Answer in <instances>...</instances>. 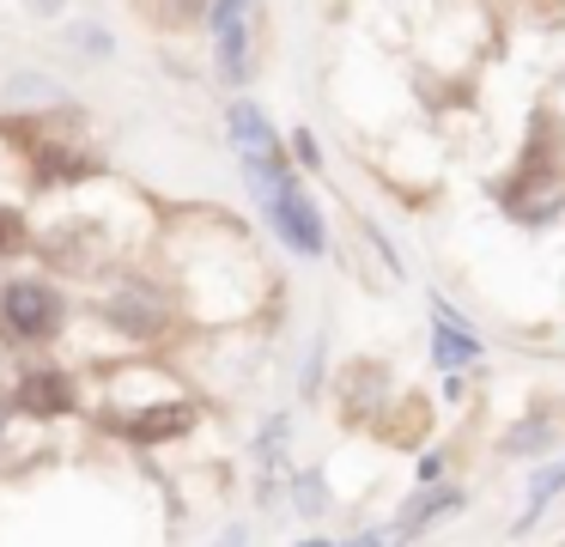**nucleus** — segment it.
I'll return each instance as SVG.
<instances>
[{"label": "nucleus", "instance_id": "nucleus-10", "mask_svg": "<svg viewBox=\"0 0 565 547\" xmlns=\"http://www.w3.org/2000/svg\"><path fill=\"white\" fill-rule=\"evenodd\" d=\"M541 444H547V420H541V413H535L529 425H516L511 438H504V450H511V456H523V450H541Z\"/></svg>", "mask_w": 565, "mask_h": 547}, {"label": "nucleus", "instance_id": "nucleus-6", "mask_svg": "<svg viewBox=\"0 0 565 547\" xmlns=\"http://www.w3.org/2000/svg\"><path fill=\"white\" fill-rule=\"evenodd\" d=\"M189 425H195V408L171 401V408H147V413H135V420H122V432L135 438V444H164V438H183Z\"/></svg>", "mask_w": 565, "mask_h": 547}, {"label": "nucleus", "instance_id": "nucleus-3", "mask_svg": "<svg viewBox=\"0 0 565 547\" xmlns=\"http://www.w3.org/2000/svg\"><path fill=\"white\" fill-rule=\"evenodd\" d=\"M0 311H7V323H13L19 335H55V328H62V298H55L50 286H38V280L7 286Z\"/></svg>", "mask_w": 565, "mask_h": 547}, {"label": "nucleus", "instance_id": "nucleus-2", "mask_svg": "<svg viewBox=\"0 0 565 547\" xmlns=\"http://www.w3.org/2000/svg\"><path fill=\"white\" fill-rule=\"evenodd\" d=\"M232 140H237V152H244L249 182H256V177H274V170H286L280 140H274L268 116H262L256 104H232Z\"/></svg>", "mask_w": 565, "mask_h": 547}, {"label": "nucleus", "instance_id": "nucleus-13", "mask_svg": "<svg viewBox=\"0 0 565 547\" xmlns=\"http://www.w3.org/2000/svg\"><path fill=\"white\" fill-rule=\"evenodd\" d=\"M189 12H201V0H164V7H159V19H189Z\"/></svg>", "mask_w": 565, "mask_h": 547}, {"label": "nucleus", "instance_id": "nucleus-11", "mask_svg": "<svg viewBox=\"0 0 565 547\" xmlns=\"http://www.w3.org/2000/svg\"><path fill=\"white\" fill-rule=\"evenodd\" d=\"M116 316H122V328H128V335H152V328H159V316H152L147 304H135V298H122V304H116Z\"/></svg>", "mask_w": 565, "mask_h": 547}, {"label": "nucleus", "instance_id": "nucleus-4", "mask_svg": "<svg viewBox=\"0 0 565 547\" xmlns=\"http://www.w3.org/2000/svg\"><path fill=\"white\" fill-rule=\"evenodd\" d=\"M450 511H462V493H456V486H431V493L407 498V511H402V523L390 529V541H414L419 529H431V523L450 517Z\"/></svg>", "mask_w": 565, "mask_h": 547}, {"label": "nucleus", "instance_id": "nucleus-12", "mask_svg": "<svg viewBox=\"0 0 565 547\" xmlns=\"http://www.w3.org/2000/svg\"><path fill=\"white\" fill-rule=\"evenodd\" d=\"M19 243H25V225H19V213H7V207H0V255L19 250Z\"/></svg>", "mask_w": 565, "mask_h": 547}, {"label": "nucleus", "instance_id": "nucleus-7", "mask_svg": "<svg viewBox=\"0 0 565 547\" xmlns=\"http://www.w3.org/2000/svg\"><path fill=\"white\" fill-rule=\"evenodd\" d=\"M19 408H31L38 420L67 413V408H74V383H67L62 371H38V377H25V389H19Z\"/></svg>", "mask_w": 565, "mask_h": 547}, {"label": "nucleus", "instance_id": "nucleus-1", "mask_svg": "<svg viewBox=\"0 0 565 547\" xmlns=\"http://www.w3.org/2000/svg\"><path fill=\"white\" fill-rule=\"evenodd\" d=\"M262 207H268V219L280 225V238L292 243L298 255H322V219H317V207L298 194V177H286L274 194H262Z\"/></svg>", "mask_w": 565, "mask_h": 547}, {"label": "nucleus", "instance_id": "nucleus-5", "mask_svg": "<svg viewBox=\"0 0 565 547\" xmlns=\"http://www.w3.org/2000/svg\"><path fill=\"white\" fill-rule=\"evenodd\" d=\"M431 359H438L444 371H462V365H475V359H480V340L468 335L462 316L444 311V304H438V335H431Z\"/></svg>", "mask_w": 565, "mask_h": 547}, {"label": "nucleus", "instance_id": "nucleus-9", "mask_svg": "<svg viewBox=\"0 0 565 547\" xmlns=\"http://www.w3.org/2000/svg\"><path fill=\"white\" fill-rule=\"evenodd\" d=\"M249 7H256V0H213V36L220 31H232V24H249Z\"/></svg>", "mask_w": 565, "mask_h": 547}, {"label": "nucleus", "instance_id": "nucleus-8", "mask_svg": "<svg viewBox=\"0 0 565 547\" xmlns=\"http://www.w3.org/2000/svg\"><path fill=\"white\" fill-rule=\"evenodd\" d=\"M553 493H565V462H553V469H541V474H535V486H529V505H523V517H516V535L535 529Z\"/></svg>", "mask_w": 565, "mask_h": 547}, {"label": "nucleus", "instance_id": "nucleus-16", "mask_svg": "<svg viewBox=\"0 0 565 547\" xmlns=\"http://www.w3.org/2000/svg\"><path fill=\"white\" fill-rule=\"evenodd\" d=\"M298 547H334V541H298Z\"/></svg>", "mask_w": 565, "mask_h": 547}, {"label": "nucleus", "instance_id": "nucleus-15", "mask_svg": "<svg viewBox=\"0 0 565 547\" xmlns=\"http://www.w3.org/2000/svg\"><path fill=\"white\" fill-rule=\"evenodd\" d=\"M220 547H244V529H225V535H220Z\"/></svg>", "mask_w": 565, "mask_h": 547}, {"label": "nucleus", "instance_id": "nucleus-14", "mask_svg": "<svg viewBox=\"0 0 565 547\" xmlns=\"http://www.w3.org/2000/svg\"><path fill=\"white\" fill-rule=\"evenodd\" d=\"M292 152H298V158H305V165H317V158H322V152H317V140H310V134H305V128H298V134H292Z\"/></svg>", "mask_w": 565, "mask_h": 547}]
</instances>
